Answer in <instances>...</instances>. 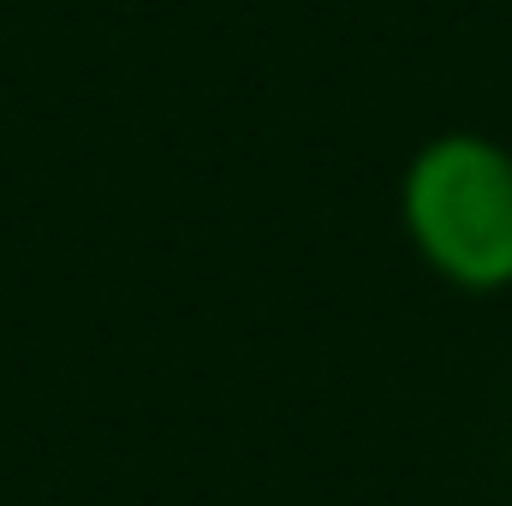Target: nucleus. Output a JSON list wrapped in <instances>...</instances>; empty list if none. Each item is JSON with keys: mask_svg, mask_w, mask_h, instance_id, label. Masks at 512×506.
Returning a JSON list of instances; mask_svg holds the SVG:
<instances>
[{"mask_svg": "<svg viewBox=\"0 0 512 506\" xmlns=\"http://www.w3.org/2000/svg\"><path fill=\"white\" fill-rule=\"evenodd\" d=\"M399 227L453 292L512 286V149L483 131L429 137L399 173Z\"/></svg>", "mask_w": 512, "mask_h": 506, "instance_id": "1", "label": "nucleus"}]
</instances>
